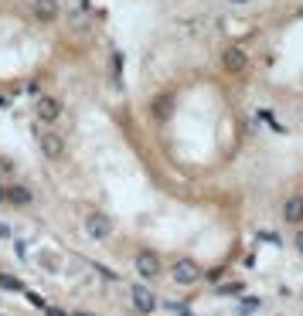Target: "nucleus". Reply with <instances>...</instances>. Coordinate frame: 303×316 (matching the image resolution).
I'll list each match as a JSON object with an SVG mask.
<instances>
[{
    "label": "nucleus",
    "mask_w": 303,
    "mask_h": 316,
    "mask_svg": "<svg viewBox=\"0 0 303 316\" xmlns=\"http://www.w3.org/2000/svg\"><path fill=\"white\" fill-rule=\"evenodd\" d=\"M31 10H34L38 20H55L58 17V0H34Z\"/></svg>",
    "instance_id": "nucleus-6"
},
{
    "label": "nucleus",
    "mask_w": 303,
    "mask_h": 316,
    "mask_svg": "<svg viewBox=\"0 0 303 316\" xmlns=\"http://www.w3.org/2000/svg\"><path fill=\"white\" fill-rule=\"evenodd\" d=\"M7 201L10 204H31V190L27 187H10L7 190Z\"/></svg>",
    "instance_id": "nucleus-10"
},
{
    "label": "nucleus",
    "mask_w": 303,
    "mask_h": 316,
    "mask_svg": "<svg viewBox=\"0 0 303 316\" xmlns=\"http://www.w3.org/2000/svg\"><path fill=\"white\" fill-rule=\"evenodd\" d=\"M136 272L147 276V279L160 276V259H157L153 252H140V255H136Z\"/></svg>",
    "instance_id": "nucleus-4"
},
{
    "label": "nucleus",
    "mask_w": 303,
    "mask_h": 316,
    "mask_svg": "<svg viewBox=\"0 0 303 316\" xmlns=\"http://www.w3.org/2000/svg\"><path fill=\"white\" fill-rule=\"evenodd\" d=\"M3 201H7V190H3V187H0V204H3Z\"/></svg>",
    "instance_id": "nucleus-15"
},
{
    "label": "nucleus",
    "mask_w": 303,
    "mask_h": 316,
    "mask_svg": "<svg viewBox=\"0 0 303 316\" xmlns=\"http://www.w3.org/2000/svg\"><path fill=\"white\" fill-rule=\"evenodd\" d=\"M171 272H174V282H181V286H194V282L201 279V269L191 259H177Z\"/></svg>",
    "instance_id": "nucleus-2"
},
{
    "label": "nucleus",
    "mask_w": 303,
    "mask_h": 316,
    "mask_svg": "<svg viewBox=\"0 0 303 316\" xmlns=\"http://www.w3.org/2000/svg\"><path fill=\"white\" fill-rule=\"evenodd\" d=\"M85 231H89L92 238L102 242V238H109V235H113V221H109L106 214H99V211H89V214H85Z\"/></svg>",
    "instance_id": "nucleus-1"
},
{
    "label": "nucleus",
    "mask_w": 303,
    "mask_h": 316,
    "mask_svg": "<svg viewBox=\"0 0 303 316\" xmlns=\"http://www.w3.org/2000/svg\"><path fill=\"white\" fill-rule=\"evenodd\" d=\"M0 286H3V289H10V293H17V289H20V282L14 279V276H0Z\"/></svg>",
    "instance_id": "nucleus-11"
},
{
    "label": "nucleus",
    "mask_w": 303,
    "mask_h": 316,
    "mask_svg": "<svg viewBox=\"0 0 303 316\" xmlns=\"http://www.w3.org/2000/svg\"><path fill=\"white\" fill-rule=\"evenodd\" d=\"M75 316H89V313H75Z\"/></svg>",
    "instance_id": "nucleus-16"
},
{
    "label": "nucleus",
    "mask_w": 303,
    "mask_h": 316,
    "mask_svg": "<svg viewBox=\"0 0 303 316\" xmlns=\"http://www.w3.org/2000/svg\"><path fill=\"white\" fill-rule=\"evenodd\" d=\"M48 316H65V313H61V310H48Z\"/></svg>",
    "instance_id": "nucleus-14"
},
{
    "label": "nucleus",
    "mask_w": 303,
    "mask_h": 316,
    "mask_svg": "<svg viewBox=\"0 0 303 316\" xmlns=\"http://www.w3.org/2000/svg\"><path fill=\"white\" fill-rule=\"evenodd\" d=\"M133 303H136V310H140V313H150L157 299H153V293L147 289V286H133Z\"/></svg>",
    "instance_id": "nucleus-7"
},
{
    "label": "nucleus",
    "mask_w": 303,
    "mask_h": 316,
    "mask_svg": "<svg viewBox=\"0 0 303 316\" xmlns=\"http://www.w3.org/2000/svg\"><path fill=\"white\" fill-rule=\"evenodd\" d=\"M41 140V150H44V157H51V160H55V157H61V140H58V136H51V133H41L38 136Z\"/></svg>",
    "instance_id": "nucleus-8"
},
{
    "label": "nucleus",
    "mask_w": 303,
    "mask_h": 316,
    "mask_svg": "<svg viewBox=\"0 0 303 316\" xmlns=\"http://www.w3.org/2000/svg\"><path fill=\"white\" fill-rule=\"evenodd\" d=\"M283 218H286V221H293V224L303 221V197H290V201H286Z\"/></svg>",
    "instance_id": "nucleus-9"
},
{
    "label": "nucleus",
    "mask_w": 303,
    "mask_h": 316,
    "mask_svg": "<svg viewBox=\"0 0 303 316\" xmlns=\"http://www.w3.org/2000/svg\"><path fill=\"white\" fill-rule=\"evenodd\" d=\"M222 65H225L228 72H242L249 65V55L242 48H225V51H222Z\"/></svg>",
    "instance_id": "nucleus-5"
},
{
    "label": "nucleus",
    "mask_w": 303,
    "mask_h": 316,
    "mask_svg": "<svg viewBox=\"0 0 303 316\" xmlns=\"http://www.w3.org/2000/svg\"><path fill=\"white\" fill-rule=\"evenodd\" d=\"M297 248H300V252H303V228H300V231H297Z\"/></svg>",
    "instance_id": "nucleus-13"
},
{
    "label": "nucleus",
    "mask_w": 303,
    "mask_h": 316,
    "mask_svg": "<svg viewBox=\"0 0 303 316\" xmlns=\"http://www.w3.org/2000/svg\"><path fill=\"white\" fill-rule=\"evenodd\" d=\"M7 235H10V228H7V224L0 221V238H7Z\"/></svg>",
    "instance_id": "nucleus-12"
},
{
    "label": "nucleus",
    "mask_w": 303,
    "mask_h": 316,
    "mask_svg": "<svg viewBox=\"0 0 303 316\" xmlns=\"http://www.w3.org/2000/svg\"><path fill=\"white\" fill-rule=\"evenodd\" d=\"M58 116H61V102L51 99V95H41L38 99V119L41 123H55Z\"/></svg>",
    "instance_id": "nucleus-3"
}]
</instances>
